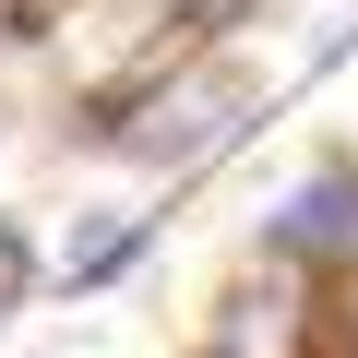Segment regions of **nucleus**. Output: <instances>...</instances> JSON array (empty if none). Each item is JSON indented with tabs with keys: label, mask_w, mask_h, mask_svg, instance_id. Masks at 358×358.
Returning <instances> with one entry per match:
<instances>
[{
	"label": "nucleus",
	"mask_w": 358,
	"mask_h": 358,
	"mask_svg": "<svg viewBox=\"0 0 358 358\" xmlns=\"http://www.w3.org/2000/svg\"><path fill=\"white\" fill-rule=\"evenodd\" d=\"M263 263H275V275H346V263H358V167H346V155L310 167L299 192L263 215Z\"/></svg>",
	"instance_id": "f03ea898"
},
{
	"label": "nucleus",
	"mask_w": 358,
	"mask_h": 358,
	"mask_svg": "<svg viewBox=\"0 0 358 358\" xmlns=\"http://www.w3.org/2000/svg\"><path fill=\"white\" fill-rule=\"evenodd\" d=\"M13 287H24V239L0 227V310H13Z\"/></svg>",
	"instance_id": "20e7f679"
},
{
	"label": "nucleus",
	"mask_w": 358,
	"mask_h": 358,
	"mask_svg": "<svg viewBox=\"0 0 358 358\" xmlns=\"http://www.w3.org/2000/svg\"><path fill=\"white\" fill-rule=\"evenodd\" d=\"M310 358H358V263L334 287H310Z\"/></svg>",
	"instance_id": "7ed1b4c3"
},
{
	"label": "nucleus",
	"mask_w": 358,
	"mask_h": 358,
	"mask_svg": "<svg viewBox=\"0 0 358 358\" xmlns=\"http://www.w3.org/2000/svg\"><path fill=\"white\" fill-rule=\"evenodd\" d=\"M251 120H263V72H251V60H227V48H155L131 96H96L84 143H108V155L179 179V167L227 155Z\"/></svg>",
	"instance_id": "f257e3e1"
}]
</instances>
